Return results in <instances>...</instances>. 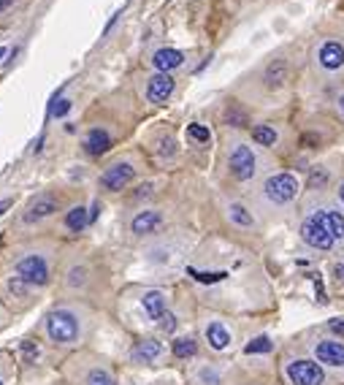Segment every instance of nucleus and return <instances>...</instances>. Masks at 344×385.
I'll return each instance as SVG.
<instances>
[{
  "label": "nucleus",
  "mask_w": 344,
  "mask_h": 385,
  "mask_svg": "<svg viewBox=\"0 0 344 385\" xmlns=\"http://www.w3.org/2000/svg\"><path fill=\"white\" fill-rule=\"evenodd\" d=\"M160 355H163V345L157 339H144L133 348V358L141 361V364H155Z\"/></svg>",
  "instance_id": "a211bd4d"
},
{
  "label": "nucleus",
  "mask_w": 344,
  "mask_h": 385,
  "mask_svg": "<svg viewBox=\"0 0 344 385\" xmlns=\"http://www.w3.org/2000/svg\"><path fill=\"white\" fill-rule=\"evenodd\" d=\"M206 342H209L215 350H225V348L230 345V331H228L219 321L209 323V325H206Z\"/></svg>",
  "instance_id": "6ab92c4d"
},
{
  "label": "nucleus",
  "mask_w": 344,
  "mask_h": 385,
  "mask_svg": "<svg viewBox=\"0 0 344 385\" xmlns=\"http://www.w3.org/2000/svg\"><path fill=\"white\" fill-rule=\"evenodd\" d=\"M68 288H84V283H87V269L84 266H73L71 271H68Z\"/></svg>",
  "instance_id": "393cba45"
},
{
  "label": "nucleus",
  "mask_w": 344,
  "mask_h": 385,
  "mask_svg": "<svg viewBox=\"0 0 344 385\" xmlns=\"http://www.w3.org/2000/svg\"><path fill=\"white\" fill-rule=\"evenodd\" d=\"M160 155H174V141H171V138H165V141H163Z\"/></svg>",
  "instance_id": "f704fd0d"
},
{
  "label": "nucleus",
  "mask_w": 344,
  "mask_h": 385,
  "mask_svg": "<svg viewBox=\"0 0 344 385\" xmlns=\"http://www.w3.org/2000/svg\"><path fill=\"white\" fill-rule=\"evenodd\" d=\"M198 377H201V383H206V385H219V375L215 369H201Z\"/></svg>",
  "instance_id": "7c9ffc66"
},
{
  "label": "nucleus",
  "mask_w": 344,
  "mask_h": 385,
  "mask_svg": "<svg viewBox=\"0 0 344 385\" xmlns=\"http://www.w3.org/2000/svg\"><path fill=\"white\" fill-rule=\"evenodd\" d=\"M339 198H342V204H344V182H342V188H339Z\"/></svg>",
  "instance_id": "79ce46f5"
},
{
  "label": "nucleus",
  "mask_w": 344,
  "mask_h": 385,
  "mask_svg": "<svg viewBox=\"0 0 344 385\" xmlns=\"http://www.w3.org/2000/svg\"><path fill=\"white\" fill-rule=\"evenodd\" d=\"M19 353H22V361H25V364H35L38 355H41V350H38L35 342H22V345H19Z\"/></svg>",
  "instance_id": "c756f323"
},
{
  "label": "nucleus",
  "mask_w": 344,
  "mask_h": 385,
  "mask_svg": "<svg viewBox=\"0 0 344 385\" xmlns=\"http://www.w3.org/2000/svg\"><path fill=\"white\" fill-rule=\"evenodd\" d=\"M228 168H230V174L236 177V179H242V182H247L255 177V171H257V158H255V152H252L247 144H233V150H230V155H228Z\"/></svg>",
  "instance_id": "20e7f679"
},
{
  "label": "nucleus",
  "mask_w": 344,
  "mask_h": 385,
  "mask_svg": "<svg viewBox=\"0 0 344 385\" xmlns=\"http://www.w3.org/2000/svg\"><path fill=\"white\" fill-rule=\"evenodd\" d=\"M46 334L55 345H73L79 339V318L71 310L57 307L46 315Z\"/></svg>",
  "instance_id": "f257e3e1"
},
{
  "label": "nucleus",
  "mask_w": 344,
  "mask_h": 385,
  "mask_svg": "<svg viewBox=\"0 0 344 385\" xmlns=\"http://www.w3.org/2000/svg\"><path fill=\"white\" fill-rule=\"evenodd\" d=\"M90 225V212L84 206H73L65 212V228L73 231V233H82L84 228Z\"/></svg>",
  "instance_id": "aec40b11"
},
{
  "label": "nucleus",
  "mask_w": 344,
  "mask_h": 385,
  "mask_svg": "<svg viewBox=\"0 0 344 385\" xmlns=\"http://www.w3.org/2000/svg\"><path fill=\"white\" fill-rule=\"evenodd\" d=\"M188 136L192 138V141H198V144H206V141L212 138V133H209V128H206V125H198V123H192V125H188Z\"/></svg>",
  "instance_id": "c85d7f7f"
},
{
  "label": "nucleus",
  "mask_w": 344,
  "mask_h": 385,
  "mask_svg": "<svg viewBox=\"0 0 344 385\" xmlns=\"http://www.w3.org/2000/svg\"><path fill=\"white\" fill-rule=\"evenodd\" d=\"M252 138L260 144V147H274L277 144V130L271 125H255L252 128Z\"/></svg>",
  "instance_id": "4be33fe9"
},
{
  "label": "nucleus",
  "mask_w": 344,
  "mask_h": 385,
  "mask_svg": "<svg viewBox=\"0 0 344 385\" xmlns=\"http://www.w3.org/2000/svg\"><path fill=\"white\" fill-rule=\"evenodd\" d=\"M171 93H174L171 73H155V76H150V82H147V98H150V103H165L171 98Z\"/></svg>",
  "instance_id": "9b49d317"
},
{
  "label": "nucleus",
  "mask_w": 344,
  "mask_h": 385,
  "mask_svg": "<svg viewBox=\"0 0 344 385\" xmlns=\"http://www.w3.org/2000/svg\"><path fill=\"white\" fill-rule=\"evenodd\" d=\"M263 82H266V87L269 90H280L282 84L287 82V60H271V63L266 65V71H263Z\"/></svg>",
  "instance_id": "4468645a"
},
{
  "label": "nucleus",
  "mask_w": 344,
  "mask_h": 385,
  "mask_svg": "<svg viewBox=\"0 0 344 385\" xmlns=\"http://www.w3.org/2000/svg\"><path fill=\"white\" fill-rule=\"evenodd\" d=\"M190 274L198 280V283H203V285H215V283H222L228 274L225 271H195V269H190Z\"/></svg>",
  "instance_id": "a878e982"
},
{
  "label": "nucleus",
  "mask_w": 344,
  "mask_h": 385,
  "mask_svg": "<svg viewBox=\"0 0 344 385\" xmlns=\"http://www.w3.org/2000/svg\"><path fill=\"white\" fill-rule=\"evenodd\" d=\"M141 307L147 310V315L155 323L168 312V310H165V296H163L160 290H147V293L141 296Z\"/></svg>",
  "instance_id": "f3484780"
},
{
  "label": "nucleus",
  "mask_w": 344,
  "mask_h": 385,
  "mask_svg": "<svg viewBox=\"0 0 344 385\" xmlns=\"http://www.w3.org/2000/svg\"><path fill=\"white\" fill-rule=\"evenodd\" d=\"M317 65L328 73L334 71H342L344 68V46L339 41H323L317 46Z\"/></svg>",
  "instance_id": "6e6552de"
},
{
  "label": "nucleus",
  "mask_w": 344,
  "mask_h": 385,
  "mask_svg": "<svg viewBox=\"0 0 344 385\" xmlns=\"http://www.w3.org/2000/svg\"><path fill=\"white\" fill-rule=\"evenodd\" d=\"M171 350H174L176 358H192V355L198 353V342L192 337H179V339H174Z\"/></svg>",
  "instance_id": "412c9836"
},
{
  "label": "nucleus",
  "mask_w": 344,
  "mask_h": 385,
  "mask_svg": "<svg viewBox=\"0 0 344 385\" xmlns=\"http://www.w3.org/2000/svg\"><path fill=\"white\" fill-rule=\"evenodd\" d=\"M314 215L320 217V223L331 231V236H334L336 242H342V239H344V215L339 212V209H334V206H325V209H317Z\"/></svg>",
  "instance_id": "ddd939ff"
},
{
  "label": "nucleus",
  "mask_w": 344,
  "mask_h": 385,
  "mask_svg": "<svg viewBox=\"0 0 344 385\" xmlns=\"http://www.w3.org/2000/svg\"><path fill=\"white\" fill-rule=\"evenodd\" d=\"M11 204H14V201H11V198H3V201H0V215H3V212H6V209H8V206H11Z\"/></svg>",
  "instance_id": "4c0bfd02"
},
{
  "label": "nucleus",
  "mask_w": 344,
  "mask_h": 385,
  "mask_svg": "<svg viewBox=\"0 0 344 385\" xmlns=\"http://www.w3.org/2000/svg\"><path fill=\"white\" fill-rule=\"evenodd\" d=\"M339 111H342V117H344V96L339 98Z\"/></svg>",
  "instance_id": "ea45409f"
},
{
  "label": "nucleus",
  "mask_w": 344,
  "mask_h": 385,
  "mask_svg": "<svg viewBox=\"0 0 344 385\" xmlns=\"http://www.w3.org/2000/svg\"><path fill=\"white\" fill-rule=\"evenodd\" d=\"M301 239H304L307 244L317 247V250H331V247L336 244V239L331 236V231H328L325 225L320 223V217H317V215L307 217V220L301 223Z\"/></svg>",
  "instance_id": "423d86ee"
},
{
  "label": "nucleus",
  "mask_w": 344,
  "mask_h": 385,
  "mask_svg": "<svg viewBox=\"0 0 344 385\" xmlns=\"http://www.w3.org/2000/svg\"><path fill=\"white\" fill-rule=\"evenodd\" d=\"M11 3H14V0H0V11H6V8H11Z\"/></svg>",
  "instance_id": "58836bf2"
},
{
  "label": "nucleus",
  "mask_w": 344,
  "mask_h": 385,
  "mask_svg": "<svg viewBox=\"0 0 344 385\" xmlns=\"http://www.w3.org/2000/svg\"><path fill=\"white\" fill-rule=\"evenodd\" d=\"M98 212H100V204L95 201V204H93V209H90V223H95V217H98Z\"/></svg>",
  "instance_id": "e433bc0d"
},
{
  "label": "nucleus",
  "mask_w": 344,
  "mask_h": 385,
  "mask_svg": "<svg viewBox=\"0 0 344 385\" xmlns=\"http://www.w3.org/2000/svg\"><path fill=\"white\" fill-rule=\"evenodd\" d=\"M331 328H334L336 334H344V321H342V318H336V321H331Z\"/></svg>",
  "instance_id": "c9c22d12"
},
{
  "label": "nucleus",
  "mask_w": 344,
  "mask_h": 385,
  "mask_svg": "<svg viewBox=\"0 0 344 385\" xmlns=\"http://www.w3.org/2000/svg\"><path fill=\"white\" fill-rule=\"evenodd\" d=\"M328 179H331L328 168L325 165H314L312 174H309V188H323V185H328Z\"/></svg>",
  "instance_id": "cd10ccee"
},
{
  "label": "nucleus",
  "mask_w": 344,
  "mask_h": 385,
  "mask_svg": "<svg viewBox=\"0 0 344 385\" xmlns=\"http://www.w3.org/2000/svg\"><path fill=\"white\" fill-rule=\"evenodd\" d=\"M160 223H163V215H160L157 209H147V212H138V215L133 217L130 231L138 233V236H144V233H152L155 228H160Z\"/></svg>",
  "instance_id": "2eb2a0df"
},
{
  "label": "nucleus",
  "mask_w": 344,
  "mask_h": 385,
  "mask_svg": "<svg viewBox=\"0 0 344 385\" xmlns=\"http://www.w3.org/2000/svg\"><path fill=\"white\" fill-rule=\"evenodd\" d=\"M225 117H228V123H230V125H244V123H247L244 111H236V109H228V114H225Z\"/></svg>",
  "instance_id": "473e14b6"
},
{
  "label": "nucleus",
  "mask_w": 344,
  "mask_h": 385,
  "mask_svg": "<svg viewBox=\"0 0 344 385\" xmlns=\"http://www.w3.org/2000/svg\"><path fill=\"white\" fill-rule=\"evenodd\" d=\"M0 385H3V380H0Z\"/></svg>",
  "instance_id": "37998d69"
},
{
  "label": "nucleus",
  "mask_w": 344,
  "mask_h": 385,
  "mask_svg": "<svg viewBox=\"0 0 344 385\" xmlns=\"http://www.w3.org/2000/svg\"><path fill=\"white\" fill-rule=\"evenodd\" d=\"M301 190V185H298V179L293 177V174H274V177H269L266 182H263V195L271 201V204H277V206H284V204H290L296 195Z\"/></svg>",
  "instance_id": "f03ea898"
},
{
  "label": "nucleus",
  "mask_w": 344,
  "mask_h": 385,
  "mask_svg": "<svg viewBox=\"0 0 344 385\" xmlns=\"http://www.w3.org/2000/svg\"><path fill=\"white\" fill-rule=\"evenodd\" d=\"M284 372L293 385H323V380H325L320 361H309V358H293L284 366Z\"/></svg>",
  "instance_id": "7ed1b4c3"
},
{
  "label": "nucleus",
  "mask_w": 344,
  "mask_h": 385,
  "mask_svg": "<svg viewBox=\"0 0 344 385\" xmlns=\"http://www.w3.org/2000/svg\"><path fill=\"white\" fill-rule=\"evenodd\" d=\"M109 147H111V136H109V130L93 128L87 136H84V152H87V155H103Z\"/></svg>",
  "instance_id": "dca6fc26"
},
{
  "label": "nucleus",
  "mask_w": 344,
  "mask_h": 385,
  "mask_svg": "<svg viewBox=\"0 0 344 385\" xmlns=\"http://www.w3.org/2000/svg\"><path fill=\"white\" fill-rule=\"evenodd\" d=\"M157 325H160V328H163V331H165V334H171V331H174V328H176V318H174V315H171V312H165V315H163V318H160V321H157Z\"/></svg>",
  "instance_id": "2f4dec72"
},
{
  "label": "nucleus",
  "mask_w": 344,
  "mask_h": 385,
  "mask_svg": "<svg viewBox=\"0 0 344 385\" xmlns=\"http://www.w3.org/2000/svg\"><path fill=\"white\" fill-rule=\"evenodd\" d=\"M68 111H71V100H57L52 106V117H65Z\"/></svg>",
  "instance_id": "72a5a7b5"
},
{
  "label": "nucleus",
  "mask_w": 344,
  "mask_h": 385,
  "mask_svg": "<svg viewBox=\"0 0 344 385\" xmlns=\"http://www.w3.org/2000/svg\"><path fill=\"white\" fill-rule=\"evenodd\" d=\"M6 52H8V49H6V46H0V60L6 57Z\"/></svg>",
  "instance_id": "a19ab883"
},
{
  "label": "nucleus",
  "mask_w": 344,
  "mask_h": 385,
  "mask_svg": "<svg viewBox=\"0 0 344 385\" xmlns=\"http://www.w3.org/2000/svg\"><path fill=\"white\" fill-rule=\"evenodd\" d=\"M55 212H57V198L38 195V198H33L30 204H28V209H25V223H41V220L52 217Z\"/></svg>",
  "instance_id": "9d476101"
},
{
  "label": "nucleus",
  "mask_w": 344,
  "mask_h": 385,
  "mask_svg": "<svg viewBox=\"0 0 344 385\" xmlns=\"http://www.w3.org/2000/svg\"><path fill=\"white\" fill-rule=\"evenodd\" d=\"M228 212H230V220H233L236 225H242V228H252V225H255L252 215L244 209V206H242V204H230V209H228Z\"/></svg>",
  "instance_id": "5701e85b"
},
{
  "label": "nucleus",
  "mask_w": 344,
  "mask_h": 385,
  "mask_svg": "<svg viewBox=\"0 0 344 385\" xmlns=\"http://www.w3.org/2000/svg\"><path fill=\"white\" fill-rule=\"evenodd\" d=\"M133 177H136V168L130 165V163H114V165H109L103 174H100V188L103 190H123V188H127L130 182H133Z\"/></svg>",
  "instance_id": "0eeeda50"
},
{
  "label": "nucleus",
  "mask_w": 344,
  "mask_h": 385,
  "mask_svg": "<svg viewBox=\"0 0 344 385\" xmlns=\"http://www.w3.org/2000/svg\"><path fill=\"white\" fill-rule=\"evenodd\" d=\"M182 63H185V55L179 49H171V46L157 49L155 55H152V65L157 68V73H171L174 68H179Z\"/></svg>",
  "instance_id": "f8f14e48"
},
{
  "label": "nucleus",
  "mask_w": 344,
  "mask_h": 385,
  "mask_svg": "<svg viewBox=\"0 0 344 385\" xmlns=\"http://www.w3.org/2000/svg\"><path fill=\"white\" fill-rule=\"evenodd\" d=\"M17 277L25 285H46L49 283V263L44 256H25L17 263Z\"/></svg>",
  "instance_id": "39448f33"
},
{
  "label": "nucleus",
  "mask_w": 344,
  "mask_h": 385,
  "mask_svg": "<svg viewBox=\"0 0 344 385\" xmlns=\"http://www.w3.org/2000/svg\"><path fill=\"white\" fill-rule=\"evenodd\" d=\"M84 385H117V380H114V377H111L106 369H93V372L87 375Z\"/></svg>",
  "instance_id": "bb28decb"
},
{
  "label": "nucleus",
  "mask_w": 344,
  "mask_h": 385,
  "mask_svg": "<svg viewBox=\"0 0 344 385\" xmlns=\"http://www.w3.org/2000/svg\"><path fill=\"white\" fill-rule=\"evenodd\" d=\"M244 350H247L250 355H255V353H271V350H274V342H271L269 337H255V339H252Z\"/></svg>",
  "instance_id": "b1692460"
},
{
  "label": "nucleus",
  "mask_w": 344,
  "mask_h": 385,
  "mask_svg": "<svg viewBox=\"0 0 344 385\" xmlns=\"http://www.w3.org/2000/svg\"><path fill=\"white\" fill-rule=\"evenodd\" d=\"M314 355H317L320 364L344 366V342H339V339H320V342H314Z\"/></svg>",
  "instance_id": "1a4fd4ad"
}]
</instances>
